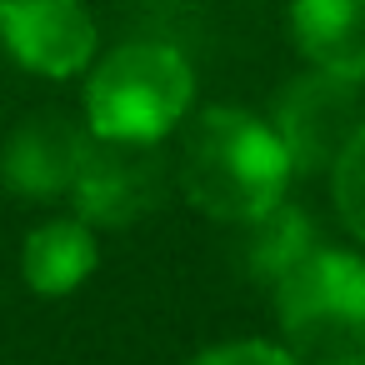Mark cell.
Masks as SVG:
<instances>
[{
  "instance_id": "obj_11",
  "label": "cell",
  "mask_w": 365,
  "mask_h": 365,
  "mask_svg": "<svg viewBox=\"0 0 365 365\" xmlns=\"http://www.w3.org/2000/svg\"><path fill=\"white\" fill-rule=\"evenodd\" d=\"M330 200H335V215L350 230V240L365 245V120L355 125V135L345 140V150L330 165Z\"/></svg>"
},
{
  "instance_id": "obj_13",
  "label": "cell",
  "mask_w": 365,
  "mask_h": 365,
  "mask_svg": "<svg viewBox=\"0 0 365 365\" xmlns=\"http://www.w3.org/2000/svg\"><path fill=\"white\" fill-rule=\"evenodd\" d=\"M0 6H6V0H0Z\"/></svg>"
},
{
  "instance_id": "obj_2",
  "label": "cell",
  "mask_w": 365,
  "mask_h": 365,
  "mask_svg": "<svg viewBox=\"0 0 365 365\" xmlns=\"http://www.w3.org/2000/svg\"><path fill=\"white\" fill-rule=\"evenodd\" d=\"M195 115V66L165 41H125L86 71L81 120L101 140L165 145Z\"/></svg>"
},
{
  "instance_id": "obj_10",
  "label": "cell",
  "mask_w": 365,
  "mask_h": 365,
  "mask_svg": "<svg viewBox=\"0 0 365 365\" xmlns=\"http://www.w3.org/2000/svg\"><path fill=\"white\" fill-rule=\"evenodd\" d=\"M245 230V270L260 280V285H275L280 275H290L320 240H315V225L300 205H275L270 215L240 225Z\"/></svg>"
},
{
  "instance_id": "obj_6",
  "label": "cell",
  "mask_w": 365,
  "mask_h": 365,
  "mask_svg": "<svg viewBox=\"0 0 365 365\" xmlns=\"http://www.w3.org/2000/svg\"><path fill=\"white\" fill-rule=\"evenodd\" d=\"M360 120H365L360 115V86H345V81H330L315 71L290 81L275 101V115H270L295 170H330Z\"/></svg>"
},
{
  "instance_id": "obj_5",
  "label": "cell",
  "mask_w": 365,
  "mask_h": 365,
  "mask_svg": "<svg viewBox=\"0 0 365 365\" xmlns=\"http://www.w3.org/2000/svg\"><path fill=\"white\" fill-rule=\"evenodd\" d=\"M0 46L41 81H76L101 56V26L86 0H6Z\"/></svg>"
},
{
  "instance_id": "obj_3",
  "label": "cell",
  "mask_w": 365,
  "mask_h": 365,
  "mask_svg": "<svg viewBox=\"0 0 365 365\" xmlns=\"http://www.w3.org/2000/svg\"><path fill=\"white\" fill-rule=\"evenodd\" d=\"M275 340L300 365H365V255L315 245L270 285Z\"/></svg>"
},
{
  "instance_id": "obj_7",
  "label": "cell",
  "mask_w": 365,
  "mask_h": 365,
  "mask_svg": "<svg viewBox=\"0 0 365 365\" xmlns=\"http://www.w3.org/2000/svg\"><path fill=\"white\" fill-rule=\"evenodd\" d=\"M86 140H91L86 120H76L66 110L26 115L6 135V145H0V185L11 195H21V200H36V205L66 200Z\"/></svg>"
},
{
  "instance_id": "obj_12",
  "label": "cell",
  "mask_w": 365,
  "mask_h": 365,
  "mask_svg": "<svg viewBox=\"0 0 365 365\" xmlns=\"http://www.w3.org/2000/svg\"><path fill=\"white\" fill-rule=\"evenodd\" d=\"M185 365H300L280 340H255V335H245V340H220V345H205V350H195Z\"/></svg>"
},
{
  "instance_id": "obj_4",
  "label": "cell",
  "mask_w": 365,
  "mask_h": 365,
  "mask_svg": "<svg viewBox=\"0 0 365 365\" xmlns=\"http://www.w3.org/2000/svg\"><path fill=\"white\" fill-rule=\"evenodd\" d=\"M165 185H170V165L160 145H125L91 135L66 200L91 230H125L165 200Z\"/></svg>"
},
{
  "instance_id": "obj_9",
  "label": "cell",
  "mask_w": 365,
  "mask_h": 365,
  "mask_svg": "<svg viewBox=\"0 0 365 365\" xmlns=\"http://www.w3.org/2000/svg\"><path fill=\"white\" fill-rule=\"evenodd\" d=\"M101 265V240L81 215H56L26 230L21 240V280L41 300H66L76 295Z\"/></svg>"
},
{
  "instance_id": "obj_1",
  "label": "cell",
  "mask_w": 365,
  "mask_h": 365,
  "mask_svg": "<svg viewBox=\"0 0 365 365\" xmlns=\"http://www.w3.org/2000/svg\"><path fill=\"white\" fill-rule=\"evenodd\" d=\"M175 145V190L220 225H250L290 200L295 160L270 120L240 106H205L180 130Z\"/></svg>"
},
{
  "instance_id": "obj_8",
  "label": "cell",
  "mask_w": 365,
  "mask_h": 365,
  "mask_svg": "<svg viewBox=\"0 0 365 365\" xmlns=\"http://www.w3.org/2000/svg\"><path fill=\"white\" fill-rule=\"evenodd\" d=\"M285 26L315 76L365 86V0H290Z\"/></svg>"
}]
</instances>
